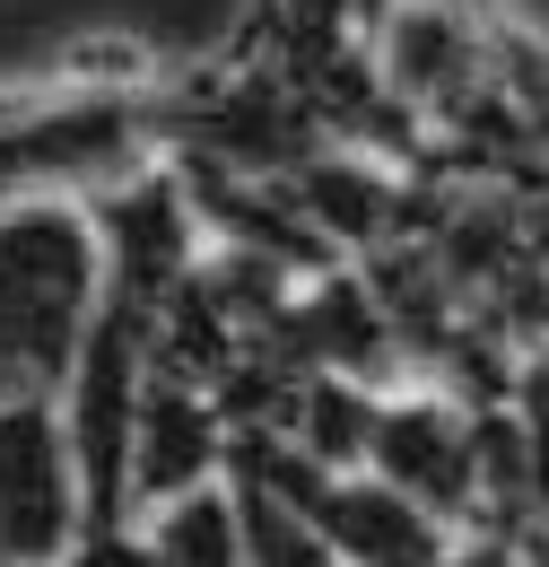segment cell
<instances>
[{"label": "cell", "mask_w": 549, "mask_h": 567, "mask_svg": "<svg viewBox=\"0 0 549 567\" xmlns=\"http://www.w3.org/2000/svg\"><path fill=\"white\" fill-rule=\"evenodd\" d=\"M218 481L236 497V550H245V567H332L323 533L288 497H271L262 481H245V472H218Z\"/></svg>", "instance_id": "obj_6"}, {"label": "cell", "mask_w": 549, "mask_h": 567, "mask_svg": "<svg viewBox=\"0 0 549 567\" xmlns=\"http://www.w3.org/2000/svg\"><path fill=\"white\" fill-rule=\"evenodd\" d=\"M436 567H515V533H454Z\"/></svg>", "instance_id": "obj_7"}, {"label": "cell", "mask_w": 549, "mask_h": 567, "mask_svg": "<svg viewBox=\"0 0 549 567\" xmlns=\"http://www.w3.org/2000/svg\"><path fill=\"white\" fill-rule=\"evenodd\" d=\"M105 306V245L70 193H27L0 210V393L62 402L79 341Z\"/></svg>", "instance_id": "obj_1"}, {"label": "cell", "mask_w": 549, "mask_h": 567, "mask_svg": "<svg viewBox=\"0 0 549 567\" xmlns=\"http://www.w3.org/2000/svg\"><path fill=\"white\" fill-rule=\"evenodd\" d=\"M227 472V420H218V393H201L193 375L157 367L139 375V411H132V463H123V489H132V515L166 506L184 489H209Z\"/></svg>", "instance_id": "obj_3"}, {"label": "cell", "mask_w": 549, "mask_h": 567, "mask_svg": "<svg viewBox=\"0 0 549 567\" xmlns=\"http://www.w3.org/2000/svg\"><path fill=\"white\" fill-rule=\"evenodd\" d=\"M393 9H402V0H349V27H358V44H366V35H375Z\"/></svg>", "instance_id": "obj_9"}, {"label": "cell", "mask_w": 549, "mask_h": 567, "mask_svg": "<svg viewBox=\"0 0 549 567\" xmlns=\"http://www.w3.org/2000/svg\"><path fill=\"white\" fill-rule=\"evenodd\" d=\"M79 550V472L62 411L0 393V567H62Z\"/></svg>", "instance_id": "obj_2"}, {"label": "cell", "mask_w": 549, "mask_h": 567, "mask_svg": "<svg viewBox=\"0 0 549 567\" xmlns=\"http://www.w3.org/2000/svg\"><path fill=\"white\" fill-rule=\"evenodd\" d=\"M366 472L384 489L418 497L436 524H472V411L445 402V393H411V402H384L375 393V420H366Z\"/></svg>", "instance_id": "obj_4"}, {"label": "cell", "mask_w": 549, "mask_h": 567, "mask_svg": "<svg viewBox=\"0 0 549 567\" xmlns=\"http://www.w3.org/2000/svg\"><path fill=\"white\" fill-rule=\"evenodd\" d=\"M515 567H549V515H524V524H515Z\"/></svg>", "instance_id": "obj_8"}, {"label": "cell", "mask_w": 549, "mask_h": 567, "mask_svg": "<svg viewBox=\"0 0 549 567\" xmlns=\"http://www.w3.org/2000/svg\"><path fill=\"white\" fill-rule=\"evenodd\" d=\"M132 533H139V550H148L157 567H245L227 481L184 489V497H166V506H148V515H132Z\"/></svg>", "instance_id": "obj_5"}, {"label": "cell", "mask_w": 549, "mask_h": 567, "mask_svg": "<svg viewBox=\"0 0 549 567\" xmlns=\"http://www.w3.org/2000/svg\"><path fill=\"white\" fill-rule=\"evenodd\" d=\"M62 567H70V559H62Z\"/></svg>", "instance_id": "obj_10"}]
</instances>
